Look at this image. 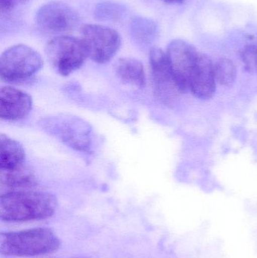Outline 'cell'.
I'll use <instances>...</instances> for the list:
<instances>
[{
    "instance_id": "18",
    "label": "cell",
    "mask_w": 257,
    "mask_h": 258,
    "mask_svg": "<svg viewBox=\"0 0 257 258\" xmlns=\"http://www.w3.org/2000/svg\"><path fill=\"white\" fill-rule=\"evenodd\" d=\"M241 59L244 68L247 72L251 74L257 73V47L248 45L244 47L241 53Z\"/></svg>"
},
{
    "instance_id": "9",
    "label": "cell",
    "mask_w": 257,
    "mask_h": 258,
    "mask_svg": "<svg viewBox=\"0 0 257 258\" xmlns=\"http://www.w3.org/2000/svg\"><path fill=\"white\" fill-rule=\"evenodd\" d=\"M166 54L178 88L181 92H187L190 89V82L199 53L189 42L175 39L169 43Z\"/></svg>"
},
{
    "instance_id": "16",
    "label": "cell",
    "mask_w": 257,
    "mask_h": 258,
    "mask_svg": "<svg viewBox=\"0 0 257 258\" xmlns=\"http://www.w3.org/2000/svg\"><path fill=\"white\" fill-rule=\"evenodd\" d=\"M216 82L223 86H231L236 79V68L232 60L221 58L214 65Z\"/></svg>"
},
{
    "instance_id": "10",
    "label": "cell",
    "mask_w": 257,
    "mask_h": 258,
    "mask_svg": "<svg viewBox=\"0 0 257 258\" xmlns=\"http://www.w3.org/2000/svg\"><path fill=\"white\" fill-rule=\"evenodd\" d=\"M33 108V99L27 92L11 86L0 89V116L7 121L25 118Z\"/></svg>"
},
{
    "instance_id": "14",
    "label": "cell",
    "mask_w": 257,
    "mask_h": 258,
    "mask_svg": "<svg viewBox=\"0 0 257 258\" xmlns=\"http://www.w3.org/2000/svg\"><path fill=\"white\" fill-rule=\"evenodd\" d=\"M36 185L33 171L27 165L12 170H0V186L8 191L30 189Z\"/></svg>"
},
{
    "instance_id": "19",
    "label": "cell",
    "mask_w": 257,
    "mask_h": 258,
    "mask_svg": "<svg viewBox=\"0 0 257 258\" xmlns=\"http://www.w3.org/2000/svg\"><path fill=\"white\" fill-rule=\"evenodd\" d=\"M30 0H0L1 15H8L20 6L27 4Z\"/></svg>"
},
{
    "instance_id": "4",
    "label": "cell",
    "mask_w": 257,
    "mask_h": 258,
    "mask_svg": "<svg viewBox=\"0 0 257 258\" xmlns=\"http://www.w3.org/2000/svg\"><path fill=\"white\" fill-rule=\"evenodd\" d=\"M43 66L40 54L26 45H13L0 57V78L6 83H18L34 77Z\"/></svg>"
},
{
    "instance_id": "17",
    "label": "cell",
    "mask_w": 257,
    "mask_h": 258,
    "mask_svg": "<svg viewBox=\"0 0 257 258\" xmlns=\"http://www.w3.org/2000/svg\"><path fill=\"white\" fill-rule=\"evenodd\" d=\"M95 17L101 21H116L125 14V9L120 4L113 2H104L96 6Z\"/></svg>"
},
{
    "instance_id": "11",
    "label": "cell",
    "mask_w": 257,
    "mask_h": 258,
    "mask_svg": "<svg viewBox=\"0 0 257 258\" xmlns=\"http://www.w3.org/2000/svg\"><path fill=\"white\" fill-rule=\"evenodd\" d=\"M214 65L209 57L199 53L190 82V90L196 98L208 100L215 92Z\"/></svg>"
},
{
    "instance_id": "3",
    "label": "cell",
    "mask_w": 257,
    "mask_h": 258,
    "mask_svg": "<svg viewBox=\"0 0 257 258\" xmlns=\"http://www.w3.org/2000/svg\"><path fill=\"white\" fill-rule=\"evenodd\" d=\"M45 132L55 137L71 149L90 153L93 147V129L89 122L72 115H57L44 118L39 122Z\"/></svg>"
},
{
    "instance_id": "21",
    "label": "cell",
    "mask_w": 257,
    "mask_h": 258,
    "mask_svg": "<svg viewBox=\"0 0 257 258\" xmlns=\"http://www.w3.org/2000/svg\"><path fill=\"white\" fill-rule=\"evenodd\" d=\"M72 258H85V257H72Z\"/></svg>"
},
{
    "instance_id": "6",
    "label": "cell",
    "mask_w": 257,
    "mask_h": 258,
    "mask_svg": "<svg viewBox=\"0 0 257 258\" xmlns=\"http://www.w3.org/2000/svg\"><path fill=\"white\" fill-rule=\"evenodd\" d=\"M81 34L89 57L95 63H106L110 61L122 44L119 33L107 26L85 24L81 28Z\"/></svg>"
},
{
    "instance_id": "1",
    "label": "cell",
    "mask_w": 257,
    "mask_h": 258,
    "mask_svg": "<svg viewBox=\"0 0 257 258\" xmlns=\"http://www.w3.org/2000/svg\"><path fill=\"white\" fill-rule=\"evenodd\" d=\"M57 206L56 197L45 191H8L0 197V218L6 222L45 219L54 215Z\"/></svg>"
},
{
    "instance_id": "2",
    "label": "cell",
    "mask_w": 257,
    "mask_h": 258,
    "mask_svg": "<svg viewBox=\"0 0 257 258\" xmlns=\"http://www.w3.org/2000/svg\"><path fill=\"white\" fill-rule=\"evenodd\" d=\"M60 239L48 228L39 227L1 235L0 251L14 257L42 255L57 251Z\"/></svg>"
},
{
    "instance_id": "20",
    "label": "cell",
    "mask_w": 257,
    "mask_h": 258,
    "mask_svg": "<svg viewBox=\"0 0 257 258\" xmlns=\"http://www.w3.org/2000/svg\"><path fill=\"white\" fill-rule=\"evenodd\" d=\"M163 1L168 3H182L184 0H163Z\"/></svg>"
},
{
    "instance_id": "12",
    "label": "cell",
    "mask_w": 257,
    "mask_h": 258,
    "mask_svg": "<svg viewBox=\"0 0 257 258\" xmlns=\"http://www.w3.org/2000/svg\"><path fill=\"white\" fill-rule=\"evenodd\" d=\"M23 146L8 135H0V170H12L25 165Z\"/></svg>"
},
{
    "instance_id": "15",
    "label": "cell",
    "mask_w": 257,
    "mask_h": 258,
    "mask_svg": "<svg viewBox=\"0 0 257 258\" xmlns=\"http://www.w3.org/2000/svg\"><path fill=\"white\" fill-rule=\"evenodd\" d=\"M130 30L133 40L143 46L152 43L158 36V27L155 23L143 17H137L131 21Z\"/></svg>"
},
{
    "instance_id": "7",
    "label": "cell",
    "mask_w": 257,
    "mask_h": 258,
    "mask_svg": "<svg viewBox=\"0 0 257 258\" xmlns=\"http://www.w3.org/2000/svg\"><path fill=\"white\" fill-rule=\"evenodd\" d=\"M80 23L76 11L63 2L51 1L39 8L36 15L38 28L45 33L61 34L75 30Z\"/></svg>"
},
{
    "instance_id": "13",
    "label": "cell",
    "mask_w": 257,
    "mask_h": 258,
    "mask_svg": "<svg viewBox=\"0 0 257 258\" xmlns=\"http://www.w3.org/2000/svg\"><path fill=\"white\" fill-rule=\"evenodd\" d=\"M114 71L119 80L134 87L142 88L146 84V74L143 63L132 57H122L116 60Z\"/></svg>"
},
{
    "instance_id": "8",
    "label": "cell",
    "mask_w": 257,
    "mask_h": 258,
    "mask_svg": "<svg viewBox=\"0 0 257 258\" xmlns=\"http://www.w3.org/2000/svg\"><path fill=\"white\" fill-rule=\"evenodd\" d=\"M149 63L155 96L164 105H175L181 92L174 78L167 54L153 47L149 52Z\"/></svg>"
},
{
    "instance_id": "5",
    "label": "cell",
    "mask_w": 257,
    "mask_h": 258,
    "mask_svg": "<svg viewBox=\"0 0 257 258\" xmlns=\"http://www.w3.org/2000/svg\"><path fill=\"white\" fill-rule=\"evenodd\" d=\"M45 52L51 67L63 77L79 69L89 57L82 39L70 36L53 38L47 43Z\"/></svg>"
}]
</instances>
